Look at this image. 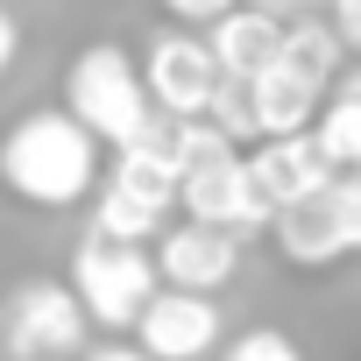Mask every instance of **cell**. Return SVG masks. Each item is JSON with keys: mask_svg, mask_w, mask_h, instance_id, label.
I'll return each instance as SVG.
<instances>
[{"mask_svg": "<svg viewBox=\"0 0 361 361\" xmlns=\"http://www.w3.org/2000/svg\"><path fill=\"white\" fill-rule=\"evenodd\" d=\"M85 361H149V354H142V347H92Z\"/></svg>", "mask_w": 361, "mask_h": 361, "instance_id": "23", "label": "cell"}, {"mask_svg": "<svg viewBox=\"0 0 361 361\" xmlns=\"http://www.w3.org/2000/svg\"><path fill=\"white\" fill-rule=\"evenodd\" d=\"M333 206H340V227H347V255H361V163L333 170Z\"/></svg>", "mask_w": 361, "mask_h": 361, "instance_id": "18", "label": "cell"}, {"mask_svg": "<svg viewBox=\"0 0 361 361\" xmlns=\"http://www.w3.org/2000/svg\"><path fill=\"white\" fill-rule=\"evenodd\" d=\"M248 177H255L269 220H276L283 206H298V199H312V192L333 185V163L319 156V142H312V128H305V135H262V142L248 149Z\"/></svg>", "mask_w": 361, "mask_h": 361, "instance_id": "10", "label": "cell"}, {"mask_svg": "<svg viewBox=\"0 0 361 361\" xmlns=\"http://www.w3.org/2000/svg\"><path fill=\"white\" fill-rule=\"evenodd\" d=\"M227 361H305V354H298V340H290V333L255 326V333H241V340L227 347Z\"/></svg>", "mask_w": 361, "mask_h": 361, "instance_id": "17", "label": "cell"}, {"mask_svg": "<svg viewBox=\"0 0 361 361\" xmlns=\"http://www.w3.org/2000/svg\"><path fill=\"white\" fill-rule=\"evenodd\" d=\"M85 305L71 298V283H22L15 305H8V326H0V340H8L15 361H71L85 347Z\"/></svg>", "mask_w": 361, "mask_h": 361, "instance_id": "6", "label": "cell"}, {"mask_svg": "<svg viewBox=\"0 0 361 361\" xmlns=\"http://www.w3.org/2000/svg\"><path fill=\"white\" fill-rule=\"evenodd\" d=\"M220 340V305L199 290H156L135 319V347L149 361H206Z\"/></svg>", "mask_w": 361, "mask_h": 361, "instance_id": "8", "label": "cell"}, {"mask_svg": "<svg viewBox=\"0 0 361 361\" xmlns=\"http://www.w3.org/2000/svg\"><path fill=\"white\" fill-rule=\"evenodd\" d=\"M170 206H177V156H170L163 121H156L149 142L121 149V163L106 170V192H99V206H92V234L142 248L149 234H163V213H170Z\"/></svg>", "mask_w": 361, "mask_h": 361, "instance_id": "4", "label": "cell"}, {"mask_svg": "<svg viewBox=\"0 0 361 361\" xmlns=\"http://www.w3.org/2000/svg\"><path fill=\"white\" fill-rule=\"evenodd\" d=\"M199 121H213L234 149H241V142H262V128H255V99H248V78H220V92H213V106H206Z\"/></svg>", "mask_w": 361, "mask_h": 361, "instance_id": "16", "label": "cell"}, {"mask_svg": "<svg viewBox=\"0 0 361 361\" xmlns=\"http://www.w3.org/2000/svg\"><path fill=\"white\" fill-rule=\"evenodd\" d=\"M319 92H326V85H319L312 71H298V64H283V57H276V64H262V71L248 78L255 128H262V135H305V128L319 121V106H326Z\"/></svg>", "mask_w": 361, "mask_h": 361, "instance_id": "11", "label": "cell"}, {"mask_svg": "<svg viewBox=\"0 0 361 361\" xmlns=\"http://www.w3.org/2000/svg\"><path fill=\"white\" fill-rule=\"evenodd\" d=\"M206 50H213L220 78H255L262 64H276V50H283V22L262 15V8H234V15L213 22Z\"/></svg>", "mask_w": 361, "mask_h": 361, "instance_id": "13", "label": "cell"}, {"mask_svg": "<svg viewBox=\"0 0 361 361\" xmlns=\"http://www.w3.org/2000/svg\"><path fill=\"white\" fill-rule=\"evenodd\" d=\"M241 8H262V15H276V22H298V15L319 8V0H241Z\"/></svg>", "mask_w": 361, "mask_h": 361, "instance_id": "21", "label": "cell"}, {"mask_svg": "<svg viewBox=\"0 0 361 361\" xmlns=\"http://www.w3.org/2000/svg\"><path fill=\"white\" fill-rule=\"evenodd\" d=\"M142 85H149V106H163L170 121H199L220 92V64L199 36H156L149 64H142Z\"/></svg>", "mask_w": 361, "mask_h": 361, "instance_id": "7", "label": "cell"}, {"mask_svg": "<svg viewBox=\"0 0 361 361\" xmlns=\"http://www.w3.org/2000/svg\"><path fill=\"white\" fill-rule=\"evenodd\" d=\"M340 50H347V43H340V29H333V22L298 15V22H283V50H276V57H283V64H298V71H312L319 85H333V78H340Z\"/></svg>", "mask_w": 361, "mask_h": 361, "instance_id": "15", "label": "cell"}, {"mask_svg": "<svg viewBox=\"0 0 361 361\" xmlns=\"http://www.w3.org/2000/svg\"><path fill=\"white\" fill-rule=\"evenodd\" d=\"M333 8V29H340V43H354L361 50V0H326Z\"/></svg>", "mask_w": 361, "mask_h": 361, "instance_id": "20", "label": "cell"}, {"mask_svg": "<svg viewBox=\"0 0 361 361\" xmlns=\"http://www.w3.org/2000/svg\"><path fill=\"white\" fill-rule=\"evenodd\" d=\"M15 50H22V29H15V15H8V8H0V78H8Z\"/></svg>", "mask_w": 361, "mask_h": 361, "instance_id": "22", "label": "cell"}, {"mask_svg": "<svg viewBox=\"0 0 361 361\" xmlns=\"http://www.w3.org/2000/svg\"><path fill=\"white\" fill-rule=\"evenodd\" d=\"M64 114L92 135V142H114V149H135L149 142V85L135 71V57L121 43H92L71 57L64 71Z\"/></svg>", "mask_w": 361, "mask_h": 361, "instance_id": "3", "label": "cell"}, {"mask_svg": "<svg viewBox=\"0 0 361 361\" xmlns=\"http://www.w3.org/2000/svg\"><path fill=\"white\" fill-rule=\"evenodd\" d=\"M312 142H319V156H326L333 170H354V163H361V71L333 78V99L319 106Z\"/></svg>", "mask_w": 361, "mask_h": 361, "instance_id": "14", "label": "cell"}, {"mask_svg": "<svg viewBox=\"0 0 361 361\" xmlns=\"http://www.w3.org/2000/svg\"><path fill=\"white\" fill-rule=\"evenodd\" d=\"M269 227H276L283 262H298V269H326V262H340V255H347V227H340L333 185H326V192H312V199H298V206H283Z\"/></svg>", "mask_w": 361, "mask_h": 361, "instance_id": "12", "label": "cell"}, {"mask_svg": "<svg viewBox=\"0 0 361 361\" xmlns=\"http://www.w3.org/2000/svg\"><path fill=\"white\" fill-rule=\"evenodd\" d=\"M163 142L177 156V206L206 227H227V234H255L269 227V206L248 177V156L213 128V121H163Z\"/></svg>", "mask_w": 361, "mask_h": 361, "instance_id": "1", "label": "cell"}, {"mask_svg": "<svg viewBox=\"0 0 361 361\" xmlns=\"http://www.w3.org/2000/svg\"><path fill=\"white\" fill-rule=\"evenodd\" d=\"M92 170H99V142L71 114H22L0 135V185L22 206H43V213L78 206L92 192Z\"/></svg>", "mask_w": 361, "mask_h": 361, "instance_id": "2", "label": "cell"}, {"mask_svg": "<svg viewBox=\"0 0 361 361\" xmlns=\"http://www.w3.org/2000/svg\"><path fill=\"white\" fill-rule=\"evenodd\" d=\"M71 298L85 305L92 326L128 333V326L142 319V305L156 298V269H149V255H142L135 241H99V234H85L78 255H71Z\"/></svg>", "mask_w": 361, "mask_h": 361, "instance_id": "5", "label": "cell"}, {"mask_svg": "<svg viewBox=\"0 0 361 361\" xmlns=\"http://www.w3.org/2000/svg\"><path fill=\"white\" fill-rule=\"evenodd\" d=\"M163 8H170L177 22H220V15L241 8V0H163Z\"/></svg>", "mask_w": 361, "mask_h": 361, "instance_id": "19", "label": "cell"}, {"mask_svg": "<svg viewBox=\"0 0 361 361\" xmlns=\"http://www.w3.org/2000/svg\"><path fill=\"white\" fill-rule=\"evenodd\" d=\"M234 269H241V234H227V227L185 220V227H170V234L156 241V276H163L170 290H199V298H213Z\"/></svg>", "mask_w": 361, "mask_h": 361, "instance_id": "9", "label": "cell"}]
</instances>
